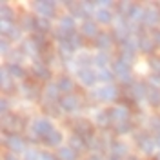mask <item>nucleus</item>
<instances>
[{"label":"nucleus","instance_id":"1","mask_svg":"<svg viewBox=\"0 0 160 160\" xmlns=\"http://www.w3.org/2000/svg\"><path fill=\"white\" fill-rule=\"evenodd\" d=\"M93 98L100 100V102H115V100H118V88L113 84L102 86L93 91Z\"/></svg>","mask_w":160,"mask_h":160},{"label":"nucleus","instance_id":"2","mask_svg":"<svg viewBox=\"0 0 160 160\" xmlns=\"http://www.w3.org/2000/svg\"><path fill=\"white\" fill-rule=\"evenodd\" d=\"M113 73H115V77H118L124 84H133V82H131V66L128 62L117 58L113 62Z\"/></svg>","mask_w":160,"mask_h":160},{"label":"nucleus","instance_id":"3","mask_svg":"<svg viewBox=\"0 0 160 160\" xmlns=\"http://www.w3.org/2000/svg\"><path fill=\"white\" fill-rule=\"evenodd\" d=\"M4 144H6V148L11 149L13 153H26V140L22 138L20 135L17 133H11V135H6L4 137Z\"/></svg>","mask_w":160,"mask_h":160},{"label":"nucleus","instance_id":"4","mask_svg":"<svg viewBox=\"0 0 160 160\" xmlns=\"http://www.w3.org/2000/svg\"><path fill=\"white\" fill-rule=\"evenodd\" d=\"M33 6L38 13V17L42 18H51L57 13V2H51V0H40V2H35Z\"/></svg>","mask_w":160,"mask_h":160},{"label":"nucleus","instance_id":"5","mask_svg":"<svg viewBox=\"0 0 160 160\" xmlns=\"http://www.w3.org/2000/svg\"><path fill=\"white\" fill-rule=\"evenodd\" d=\"M53 129H55V128H53V124H51L48 118H37L33 122V133H35L37 138H40V140L46 138Z\"/></svg>","mask_w":160,"mask_h":160},{"label":"nucleus","instance_id":"6","mask_svg":"<svg viewBox=\"0 0 160 160\" xmlns=\"http://www.w3.org/2000/svg\"><path fill=\"white\" fill-rule=\"evenodd\" d=\"M73 129H75V135H78L82 138H93V126L86 118H78L77 122H73Z\"/></svg>","mask_w":160,"mask_h":160},{"label":"nucleus","instance_id":"7","mask_svg":"<svg viewBox=\"0 0 160 160\" xmlns=\"http://www.w3.org/2000/svg\"><path fill=\"white\" fill-rule=\"evenodd\" d=\"M137 144H138V149L142 151V153H153V149L157 148V142H155V138H151L148 133H138L137 135Z\"/></svg>","mask_w":160,"mask_h":160},{"label":"nucleus","instance_id":"8","mask_svg":"<svg viewBox=\"0 0 160 160\" xmlns=\"http://www.w3.org/2000/svg\"><path fill=\"white\" fill-rule=\"evenodd\" d=\"M108 113H109V120L115 122V124L128 122V120H129V108H126V106H115V108L109 109Z\"/></svg>","mask_w":160,"mask_h":160},{"label":"nucleus","instance_id":"9","mask_svg":"<svg viewBox=\"0 0 160 160\" xmlns=\"http://www.w3.org/2000/svg\"><path fill=\"white\" fill-rule=\"evenodd\" d=\"M148 91H149V88L144 82H133L129 86L131 98L135 100V102H140L142 98H148Z\"/></svg>","mask_w":160,"mask_h":160},{"label":"nucleus","instance_id":"10","mask_svg":"<svg viewBox=\"0 0 160 160\" xmlns=\"http://www.w3.org/2000/svg\"><path fill=\"white\" fill-rule=\"evenodd\" d=\"M60 108L62 111H66V113H73V111H77L80 108V100L78 97H75V95H66V97H62L58 100Z\"/></svg>","mask_w":160,"mask_h":160},{"label":"nucleus","instance_id":"11","mask_svg":"<svg viewBox=\"0 0 160 160\" xmlns=\"http://www.w3.org/2000/svg\"><path fill=\"white\" fill-rule=\"evenodd\" d=\"M2 126H4V131H17L22 128V118L17 117V115H4L2 117Z\"/></svg>","mask_w":160,"mask_h":160},{"label":"nucleus","instance_id":"12","mask_svg":"<svg viewBox=\"0 0 160 160\" xmlns=\"http://www.w3.org/2000/svg\"><path fill=\"white\" fill-rule=\"evenodd\" d=\"M78 80H80V84L91 88V86H95V82H97L98 78H97V73L91 71L89 68H80L78 69Z\"/></svg>","mask_w":160,"mask_h":160},{"label":"nucleus","instance_id":"13","mask_svg":"<svg viewBox=\"0 0 160 160\" xmlns=\"http://www.w3.org/2000/svg\"><path fill=\"white\" fill-rule=\"evenodd\" d=\"M113 42H115V37L111 35V33H98V37L95 38V48L97 49H109L111 46H113Z\"/></svg>","mask_w":160,"mask_h":160},{"label":"nucleus","instance_id":"14","mask_svg":"<svg viewBox=\"0 0 160 160\" xmlns=\"http://www.w3.org/2000/svg\"><path fill=\"white\" fill-rule=\"evenodd\" d=\"M80 31H82V35L84 37H88V38H97L98 37V28H97V24L93 22V20H84L82 22V28H80Z\"/></svg>","mask_w":160,"mask_h":160},{"label":"nucleus","instance_id":"15","mask_svg":"<svg viewBox=\"0 0 160 160\" xmlns=\"http://www.w3.org/2000/svg\"><path fill=\"white\" fill-rule=\"evenodd\" d=\"M155 48H157V44L153 42V38H148V37L144 35V31H140V38H138V49L142 51V53H148V55H151V53L155 51Z\"/></svg>","mask_w":160,"mask_h":160},{"label":"nucleus","instance_id":"16","mask_svg":"<svg viewBox=\"0 0 160 160\" xmlns=\"http://www.w3.org/2000/svg\"><path fill=\"white\" fill-rule=\"evenodd\" d=\"M42 144L48 146V148H57V146H60L62 144V133L58 129H53L46 138H42Z\"/></svg>","mask_w":160,"mask_h":160},{"label":"nucleus","instance_id":"17","mask_svg":"<svg viewBox=\"0 0 160 160\" xmlns=\"http://www.w3.org/2000/svg\"><path fill=\"white\" fill-rule=\"evenodd\" d=\"M31 71H33V75L37 77V78H40V80H49L51 78V71H49V68L46 66V64H42V62H37L33 68H31Z\"/></svg>","mask_w":160,"mask_h":160},{"label":"nucleus","instance_id":"18","mask_svg":"<svg viewBox=\"0 0 160 160\" xmlns=\"http://www.w3.org/2000/svg\"><path fill=\"white\" fill-rule=\"evenodd\" d=\"M160 22V9L158 8H151L146 11V17H144V24L146 26H157Z\"/></svg>","mask_w":160,"mask_h":160},{"label":"nucleus","instance_id":"19","mask_svg":"<svg viewBox=\"0 0 160 160\" xmlns=\"http://www.w3.org/2000/svg\"><path fill=\"white\" fill-rule=\"evenodd\" d=\"M57 86H58V89L62 91V93L69 95L71 91H73V88H75V82H73L68 75H62V77L57 80Z\"/></svg>","mask_w":160,"mask_h":160},{"label":"nucleus","instance_id":"20","mask_svg":"<svg viewBox=\"0 0 160 160\" xmlns=\"http://www.w3.org/2000/svg\"><path fill=\"white\" fill-rule=\"evenodd\" d=\"M31 40H33V44L37 46L38 53H44V51L49 48V42H48V38H46V35H42V33H33Z\"/></svg>","mask_w":160,"mask_h":160},{"label":"nucleus","instance_id":"21","mask_svg":"<svg viewBox=\"0 0 160 160\" xmlns=\"http://www.w3.org/2000/svg\"><path fill=\"white\" fill-rule=\"evenodd\" d=\"M69 148H73V149L77 151H84V149H88V142H86V138H82V137H78V135H71L69 137Z\"/></svg>","mask_w":160,"mask_h":160},{"label":"nucleus","instance_id":"22","mask_svg":"<svg viewBox=\"0 0 160 160\" xmlns=\"http://www.w3.org/2000/svg\"><path fill=\"white\" fill-rule=\"evenodd\" d=\"M144 17H146V11L142 9V6H138V4H133L129 15H128V18H129L131 22H144Z\"/></svg>","mask_w":160,"mask_h":160},{"label":"nucleus","instance_id":"23","mask_svg":"<svg viewBox=\"0 0 160 160\" xmlns=\"http://www.w3.org/2000/svg\"><path fill=\"white\" fill-rule=\"evenodd\" d=\"M58 158L60 160H77L78 158V153L73 148H69V146H64V148L58 149Z\"/></svg>","mask_w":160,"mask_h":160},{"label":"nucleus","instance_id":"24","mask_svg":"<svg viewBox=\"0 0 160 160\" xmlns=\"http://www.w3.org/2000/svg\"><path fill=\"white\" fill-rule=\"evenodd\" d=\"M109 144H111V146H109V148H111V153H113L115 157H120V158H122V157H126V155H128V146H124L122 142L111 140Z\"/></svg>","mask_w":160,"mask_h":160},{"label":"nucleus","instance_id":"25","mask_svg":"<svg viewBox=\"0 0 160 160\" xmlns=\"http://www.w3.org/2000/svg\"><path fill=\"white\" fill-rule=\"evenodd\" d=\"M95 18L98 20L100 24H111L113 22V11L98 9V11H95Z\"/></svg>","mask_w":160,"mask_h":160},{"label":"nucleus","instance_id":"26","mask_svg":"<svg viewBox=\"0 0 160 160\" xmlns=\"http://www.w3.org/2000/svg\"><path fill=\"white\" fill-rule=\"evenodd\" d=\"M6 68L9 71V75L15 77V78H24V77H26V69H24L20 64H8Z\"/></svg>","mask_w":160,"mask_h":160},{"label":"nucleus","instance_id":"27","mask_svg":"<svg viewBox=\"0 0 160 160\" xmlns=\"http://www.w3.org/2000/svg\"><path fill=\"white\" fill-rule=\"evenodd\" d=\"M22 53L24 55H28V57H37L38 55V49H37V46L33 44V40H26V42H22Z\"/></svg>","mask_w":160,"mask_h":160},{"label":"nucleus","instance_id":"28","mask_svg":"<svg viewBox=\"0 0 160 160\" xmlns=\"http://www.w3.org/2000/svg\"><path fill=\"white\" fill-rule=\"evenodd\" d=\"M148 100H149L151 106H160V89L158 88H153L149 86V91H148Z\"/></svg>","mask_w":160,"mask_h":160},{"label":"nucleus","instance_id":"29","mask_svg":"<svg viewBox=\"0 0 160 160\" xmlns=\"http://www.w3.org/2000/svg\"><path fill=\"white\" fill-rule=\"evenodd\" d=\"M58 86L57 84H49V86H46V98L48 102H55V100H58Z\"/></svg>","mask_w":160,"mask_h":160},{"label":"nucleus","instance_id":"30","mask_svg":"<svg viewBox=\"0 0 160 160\" xmlns=\"http://www.w3.org/2000/svg\"><path fill=\"white\" fill-rule=\"evenodd\" d=\"M37 33H42V35H46L48 31L51 29V22L48 18H42V17H37Z\"/></svg>","mask_w":160,"mask_h":160},{"label":"nucleus","instance_id":"31","mask_svg":"<svg viewBox=\"0 0 160 160\" xmlns=\"http://www.w3.org/2000/svg\"><path fill=\"white\" fill-rule=\"evenodd\" d=\"M13 18H15L13 9H9L8 2H2V22H6V24H13Z\"/></svg>","mask_w":160,"mask_h":160},{"label":"nucleus","instance_id":"32","mask_svg":"<svg viewBox=\"0 0 160 160\" xmlns=\"http://www.w3.org/2000/svg\"><path fill=\"white\" fill-rule=\"evenodd\" d=\"M9 71H8V68H4V69H2V89L6 91V93H8V91L9 89H13V80H9Z\"/></svg>","mask_w":160,"mask_h":160},{"label":"nucleus","instance_id":"33","mask_svg":"<svg viewBox=\"0 0 160 160\" xmlns=\"http://www.w3.org/2000/svg\"><path fill=\"white\" fill-rule=\"evenodd\" d=\"M131 129H133V126H131L129 122H120V124H115V133L117 135H128V133H131Z\"/></svg>","mask_w":160,"mask_h":160},{"label":"nucleus","instance_id":"34","mask_svg":"<svg viewBox=\"0 0 160 160\" xmlns=\"http://www.w3.org/2000/svg\"><path fill=\"white\" fill-rule=\"evenodd\" d=\"M35 28H37V18H35V17H29V15H28V17L22 18V29L33 31Z\"/></svg>","mask_w":160,"mask_h":160},{"label":"nucleus","instance_id":"35","mask_svg":"<svg viewBox=\"0 0 160 160\" xmlns=\"http://www.w3.org/2000/svg\"><path fill=\"white\" fill-rule=\"evenodd\" d=\"M109 62V58H108V55L106 53H98L95 58H93V64H97L100 69H106V64Z\"/></svg>","mask_w":160,"mask_h":160},{"label":"nucleus","instance_id":"36","mask_svg":"<svg viewBox=\"0 0 160 160\" xmlns=\"http://www.w3.org/2000/svg\"><path fill=\"white\" fill-rule=\"evenodd\" d=\"M22 91H24V95L29 97V98H37V97H38V89H35L33 84H24V86H22Z\"/></svg>","mask_w":160,"mask_h":160},{"label":"nucleus","instance_id":"37","mask_svg":"<svg viewBox=\"0 0 160 160\" xmlns=\"http://www.w3.org/2000/svg\"><path fill=\"white\" fill-rule=\"evenodd\" d=\"M42 109H44L46 115H49V117H58V113H60V111L55 108V102H46V104L42 106Z\"/></svg>","mask_w":160,"mask_h":160},{"label":"nucleus","instance_id":"38","mask_svg":"<svg viewBox=\"0 0 160 160\" xmlns=\"http://www.w3.org/2000/svg\"><path fill=\"white\" fill-rule=\"evenodd\" d=\"M113 77H115V73H113V71H109L108 68H106V69H100L98 73H97V78L102 80V82H111V80H113Z\"/></svg>","mask_w":160,"mask_h":160},{"label":"nucleus","instance_id":"39","mask_svg":"<svg viewBox=\"0 0 160 160\" xmlns=\"http://www.w3.org/2000/svg\"><path fill=\"white\" fill-rule=\"evenodd\" d=\"M97 122H98L100 126H108V122H111L109 113H108V111H100V113H97Z\"/></svg>","mask_w":160,"mask_h":160},{"label":"nucleus","instance_id":"40","mask_svg":"<svg viewBox=\"0 0 160 160\" xmlns=\"http://www.w3.org/2000/svg\"><path fill=\"white\" fill-rule=\"evenodd\" d=\"M149 66H151V69H153V73L160 75V57H151Z\"/></svg>","mask_w":160,"mask_h":160},{"label":"nucleus","instance_id":"41","mask_svg":"<svg viewBox=\"0 0 160 160\" xmlns=\"http://www.w3.org/2000/svg\"><path fill=\"white\" fill-rule=\"evenodd\" d=\"M24 160H40V153L37 149H28L24 153Z\"/></svg>","mask_w":160,"mask_h":160},{"label":"nucleus","instance_id":"42","mask_svg":"<svg viewBox=\"0 0 160 160\" xmlns=\"http://www.w3.org/2000/svg\"><path fill=\"white\" fill-rule=\"evenodd\" d=\"M149 86H153V88H158L160 89V75H157V73H153L149 77Z\"/></svg>","mask_w":160,"mask_h":160},{"label":"nucleus","instance_id":"43","mask_svg":"<svg viewBox=\"0 0 160 160\" xmlns=\"http://www.w3.org/2000/svg\"><path fill=\"white\" fill-rule=\"evenodd\" d=\"M40 160H60L58 157H55V155H51L48 151H40Z\"/></svg>","mask_w":160,"mask_h":160},{"label":"nucleus","instance_id":"44","mask_svg":"<svg viewBox=\"0 0 160 160\" xmlns=\"http://www.w3.org/2000/svg\"><path fill=\"white\" fill-rule=\"evenodd\" d=\"M151 128L160 133V117H153V118H151Z\"/></svg>","mask_w":160,"mask_h":160},{"label":"nucleus","instance_id":"45","mask_svg":"<svg viewBox=\"0 0 160 160\" xmlns=\"http://www.w3.org/2000/svg\"><path fill=\"white\" fill-rule=\"evenodd\" d=\"M151 37H153V42H155L157 46H160V29H155L151 33Z\"/></svg>","mask_w":160,"mask_h":160},{"label":"nucleus","instance_id":"46","mask_svg":"<svg viewBox=\"0 0 160 160\" xmlns=\"http://www.w3.org/2000/svg\"><path fill=\"white\" fill-rule=\"evenodd\" d=\"M8 106H9L8 104V98H2V117L8 115Z\"/></svg>","mask_w":160,"mask_h":160},{"label":"nucleus","instance_id":"47","mask_svg":"<svg viewBox=\"0 0 160 160\" xmlns=\"http://www.w3.org/2000/svg\"><path fill=\"white\" fill-rule=\"evenodd\" d=\"M8 46H9V40L6 38V37H2V51H4V53L8 51Z\"/></svg>","mask_w":160,"mask_h":160},{"label":"nucleus","instance_id":"48","mask_svg":"<svg viewBox=\"0 0 160 160\" xmlns=\"http://www.w3.org/2000/svg\"><path fill=\"white\" fill-rule=\"evenodd\" d=\"M4 160H18L15 155H11V153H6V157H4Z\"/></svg>","mask_w":160,"mask_h":160},{"label":"nucleus","instance_id":"49","mask_svg":"<svg viewBox=\"0 0 160 160\" xmlns=\"http://www.w3.org/2000/svg\"><path fill=\"white\" fill-rule=\"evenodd\" d=\"M155 142H157V148H160V133H157V137H155Z\"/></svg>","mask_w":160,"mask_h":160},{"label":"nucleus","instance_id":"50","mask_svg":"<svg viewBox=\"0 0 160 160\" xmlns=\"http://www.w3.org/2000/svg\"><path fill=\"white\" fill-rule=\"evenodd\" d=\"M88 160H102V157H98V155H91Z\"/></svg>","mask_w":160,"mask_h":160},{"label":"nucleus","instance_id":"51","mask_svg":"<svg viewBox=\"0 0 160 160\" xmlns=\"http://www.w3.org/2000/svg\"><path fill=\"white\" fill-rule=\"evenodd\" d=\"M109 160H122V158H120V157H115V155H111Z\"/></svg>","mask_w":160,"mask_h":160},{"label":"nucleus","instance_id":"52","mask_svg":"<svg viewBox=\"0 0 160 160\" xmlns=\"http://www.w3.org/2000/svg\"><path fill=\"white\" fill-rule=\"evenodd\" d=\"M128 160H138V158H135V157H129V158H128Z\"/></svg>","mask_w":160,"mask_h":160},{"label":"nucleus","instance_id":"53","mask_svg":"<svg viewBox=\"0 0 160 160\" xmlns=\"http://www.w3.org/2000/svg\"><path fill=\"white\" fill-rule=\"evenodd\" d=\"M157 160H160V153H158V157H157Z\"/></svg>","mask_w":160,"mask_h":160},{"label":"nucleus","instance_id":"54","mask_svg":"<svg viewBox=\"0 0 160 160\" xmlns=\"http://www.w3.org/2000/svg\"><path fill=\"white\" fill-rule=\"evenodd\" d=\"M155 160H157V158H155Z\"/></svg>","mask_w":160,"mask_h":160}]
</instances>
